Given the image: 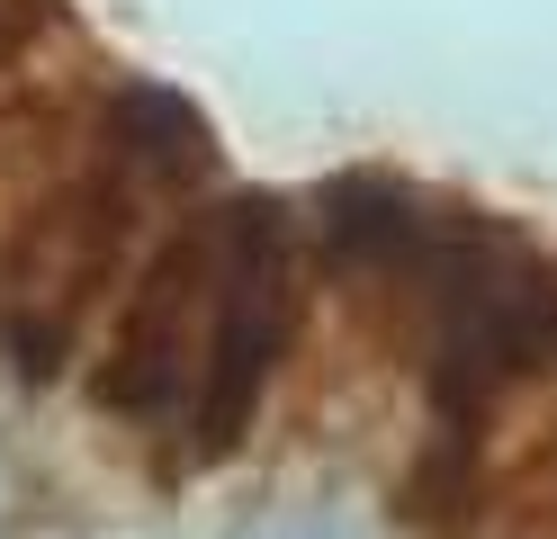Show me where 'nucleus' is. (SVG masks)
I'll list each match as a JSON object with an SVG mask.
<instances>
[{
    "instance_id": "1",
    "label": "nucleus",
    "mask_w": 557,
    "mask_h": 539,
    "mask_svg": "<svg viewBox=\"0 0 557 539\" xmlns=\"http://www.w3.org/2000/svg\"><path fill=\"white\" fill-rule=\"evenodd\" d=\"M297 216L315 287L423 387V441L495 450L512 405L557 378V252L512 216L396 171H333Z\"/></svg>"
},
{
    "instance_id": "2",
    "label": "nucleus",
    "mask_w": 557,
    "mask_h": 539,
    "mask_svg": "<svg viewBox=\"0 0 557 539\" xmlns=\"http://www.w3.org/2000/svg\"><path fill=\"white\" fill-rule=\"evenodd\" d=\"M216 189L225 154L198 108L162 82H117L73 162L46 171L0 225V369L18 387H63L145 243Z\"/></svg>"
},
{
    "instance_id": "3",
    "label": "nucleus",
    "mask_w": 557,
    "mask_h": 539,
    "mask_svg": "<svg viewBox=\"0 0 557 539\" xmlns=\"http://www.w3.org/2000/svg\"><path fill=\"white\" fill-rule=\"evenodd\" d=\"M216 279H225V189L181 207L145 243V261L126 270L117 306L99 315V333L73 369L82 405L162 458H181V431L198 414L207 333H216Z\"/></svg>"
},
{
    "instance_id": "4",
    "label": "nucleus",
    "mask_w": 557,
    "mask_h": 539,
    "mask_svg": "<svg viewBox=\"0 0 557 539\" xmlns=\"http://www.w3.org/2000/svg\"><path fill=\"white\" fill-rule=\"evenodd\" d=\"M315 261H306V216L278 189H225V279H216V333H207L198 414L181 431L171 477H207L252 450L278 378L297 359Z\"/></svg>"
},
{
    "instance_id": "5",
    "label": "nucleus",
    "mask_w": 557,
    "mask_h": 539,
    "mask_svg": "<svg viewBox=\"0 0 557 539\" xmlns=\"http://www.w3.org/2000/svg\"><path fill=\"white\" fill-rule=\"evenodd\" d=\"M18 10L27 0H0V54H18Z\"/></svg>"
}]
</instances>
